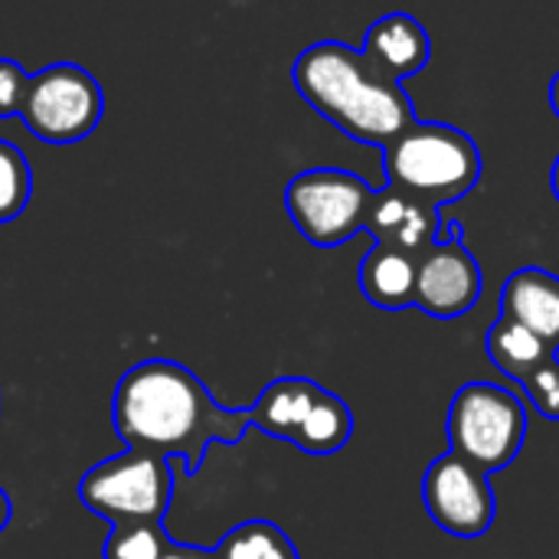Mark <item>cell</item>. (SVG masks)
<instances>
[{"instance_id":"6da1fadb","label":"cell","mask_w":559,"mask_h":559,"mask_svg":"<svg viewBox=\"0 0 559 559\" xmlns=\"http://www.w3.org/2000/svg\"><path fill=\"white\" fill-rule=\"evenodd\" d=\"M111 423L124 449L180 459L197 475L213 442L236 445L252 429L249 409H223L206 383L174 360H141L115 386Z\"/></svg>"},{"instance_id":"7a4b0ae2","label":"cell","mask_w":559,"mask_h":559,"mask_svg":"<svg viewBox=\"0 0 559 559\" xmlns=\"http://www.w3.org/2000/svg\"><path fill=\"white\" fill-rule=\"evenodd\" d=\"M298 95L337 131L360 144L386 147L413 121V95L341 39L311 43L292 66Z\"/></svg>"},{"instance_id":"3957f363","label":"cell","mask_w":559,"mask_h":559,"mask_svg":"<svg viewBox=\"0 0 559 559\" xmlns=\"http://www.w3.org/2000/svg\"><path fill=\"white\" fill-rule=\"evenodd\" d=\"M386 187L403 190L432 206L462 200L481 180V151L455 124L413 121L383 147Z\"/></svg>"},{"instance_id":"277c9868","label":"cell","mask_w":559,"mask_h":559,"mask_svg":"<svg viewBox=\"0 0 559 559\" xmlns=\"http://www.w3.org/2000/svg\"><path fill=\"white\" fill-rule=\"evenodd\" d=\"M252 429L292 442L308 455H334L354 436L350 406L305 377H278L272 380L259 400L249 406Z\"/></svg>"},{"instance_id":"5b68a950","label":"cell","mask_w":559,"mask_h":559,"mask_svg":"<svg viewBox=\"0 0 559 559\" xmlns=\"http://www.w3.org/2000/svg\"><path fill=\"white\" fill-rule=\"evenodd\" d=\"M449 452L491 475L508 468L527 439V409L524 403L495 383H465L445 416Z\"/></svg>"},{"instance_id":"8992f818","label":"cell","mask_w":559,"mask_h":559,"mask_svg":"<svg viewBox=\"0 0 559 559\" xmlns=\"http://www.w3.org/2000/svg\"><path fill=\"white\" fill-rule=\"evenodd\" d=\"M170 498H174L170 459L141 449H124L121 455L92 465L79 481V501L111 527L164 521Z\"/></svg>"},{"instance_id":"52a82bcc","label":"cell","mask_w":559,"mask_h":559,"mask_svg":"<svg viewBox=\"0 0 559 559\" xmlns=\"http://www.w3.org/2000/svg\"><path fill=\"white\" fill-rule=\"evenodd\" d=\"M373 193L377 190L350 170L314 167L292 177L285 187V210L311 246L337 249L364 233Z\"/></svg>"},{"instance_id":"ba28073f","label":"cell","mask_w":559,"mask_h":559,"mask_svg":"<svg viewBox=\"0 0 559 559\" xmlns=\"http://www.w3.org/2000/svg\"><path fill=\"white\" fill-rule=\"evenodd\" d=\"M105 115V92L98 79L75 62H52L29 75L23 102V124L46 144H75L88 138Z\"/></svg>"},{"instance_id":"9c48e42d","label":"cell","mask_w":559,"mask_h":559,"mask_svg":"<svg viewBox=\"0 0 559 559\" xmlns=\"http://www.w3.org/2000/svg\"><path fill=\"white\" fill-rule=\"evenodd\" d=\"M423 508L442 534L478 540L491 531L498 501L485 472L445 452L423 475Z\"/></svg>"},{"instance_id":"30bf717a","label":"cell","mask_w":559,"mask_h":559,"mask_svg":"<svg viewBox=\"0 0 559 559\" xmlns=\"http://www.w3.org/2000/svg\"><path fill=\"white\" fill-rule=\"evenodd\" d=\"M485 288L481 265L462 239V223L442 219L439 242L419 255L416 272V308L439 321H455L468 314Z\"/></svg>"},{"instance_id":"8fae6325","label":"cell","mask_w":559,"mask_h":559,"mask_svg":"<svg viewBox=\"0 0 559 559\" xmlns=\"http://www.w3.org/2000/svg\"><path fill=\"white\" fill-rule=\"evenodd\" d=\"M377 246H390L409 255H426L439 236H442V216L439 206L416 200L403 190L383 187L373 193L370 213H367V226H364Z\"/></svg>"},{"instance_id":"7c38bea8","label":"cell","mask_w":559,"mask_h":559,"mask_svg":"<svg viewBox=\"0 0 559 559\" xmlns=\"http://www.w3.org/2000/svg\"><path fill=\"white\" fill-rule=\"evenodd\" d=\"M360 52L390 79L406 82L432 59V36L413 13H386L370 23Z\"/></svg>"},{"instance_id":"4fadbf2b","label":"cell","mask_w":559,"mask_h":559,"mask_svg":"<svg viewBox=\"0 0 559 559\" xmlns=\"http://www.w3.org/2000/svg\"><path fill=\"white\" fill-rule=\"evenodd\" d=\"M501 314L534 331L559 354V275L527 265L501 288Z\"/></svg>"},{"instance_id":"5bb4252c","label":"cell","mask_w":559,"mask_h":559,"mask_svg":"<svg viewBox=\"0 0 559 559\" xmlns=\"http://www.w3.org/2000/svg\"><path fill=\"white\" fill-rule=\"evenodd\" d=\"M416 255L373 242V249L360 262V292L373 308L403 311L416 305Z\"/></svg>"},{"instance_id":"9a60e30c","label":"cell","mask_w":559,"mask_h":559,"mask_svg":"<svg viewBox=\"0 0 559 559\" xmlns=\"http://www.w3.org/2000/svg\"><path fill=\"white\" fill-rule=\"evenodd\" d=\"M485 347H488L491 364L501 373H508L514 383H524L537 367H544L550 357H557V350L547 341H540L534 331H527L524 324H518L504 314H498V321L491 324Z\"/></svg>"},{"instance_id":"2e32d148","label":"cell","mask_w":559,"mask_h":559,"mask_svg":"<svg viewBox=\"0 0 559 559\" xmlns=\"http://www.w3.org/2000/svg\"><path fill=\"white\" fill-rule=\"evenodd\" d=\"M219 559H301L288 534L272 521L236 524L216 547Z\"/></svg>"},{"instance_id":"e0dca14e","label":"cell","mask_w":559,"mask_h":559,"mask_svg":"<svg viewBox=\"0 0 559 559\" xmlns=\"http://www.w3.org/2000/svg\"><path fill=\"white\" fill-rule=\"evenodd\" d=\"M170 547V537L164 531V521H144V524H115L105 537V559H160Z\"/></svg>"},{"instance_id":"ac0fdd59","label":"cell","mask_w":559,"mask_h":559,"mask_svg":"<svg viewBox=\"0 0 559 559\" xmlns=\"http://www.w3.org/2000/svg\"><path fill=\"white\" fill-rule=\"evenodd\" d=\"M33 193V170L23 151L0 138V223L16 219Z\"/></svg>"},{"instance_id":"d6986e66","label":"cell","mask_w":559,"mask_h":559,"mask_svg":"<svg viewBox=\"0 0 559 559\" xmlns=\"http://www.w3.org/2000/svg\"><path fill=\"white\" fill-rule=\"evenodd\" d=\"M521 386L527 390V400L534 403V409H537L544 419L559 423V354L557 357H550L544 367H537Z\"/></svg>"},{"instance_id":"ffe728a7","label":"cell","mask_w":559,"mask_h":559,"mask_svg":"<svg viewBox=\"0 0 559 559\" xmlns=\"http://www.w3.org/2000/svg\"><path fill=\"white\" fill-rule=\"evenodd\" d=\"M29 75L16 59H0V118L20 115L26 92H29Z\"/></svg>"},{"instance_id":"44dd1931","label":"cell","mask_w":559,"mask_h":559,"mask_svg":"<svg viewBox=\"0 0 559 559\" xmlns=\"http://www.w3.org/2000/svg\"><path fill=\"white\" fill-rule=\"evenodd\" d=\"M160 559H219V554L216 550H203V547H190V544H174L170 540V547L164 550Z\"/></svg>"},{"instance_id":"7402d4cb","label":"cell","mask_w":559,"mask_h":559,"mask_svg":"<svg viewBox=\"0 0 559 559\" xmlns=\"http://www.w3.org/2000/svg\"><path fill=\"white\" fill-rule=\"evenodd\" d=\"M10 518H13V504H10V498H7V491L0 488V534L7 531V524H10Z\"/></svg>"},{"instance_id":"603a6c76","label":"cell","mask_w":559,"mask_h":559,"mask_svg":"<svg viewBox=\"0 0 559 559\" xmlns=\"http://www.w3.org/2000/svg\"><path fill=\"white\" fill-rule=\"evenodd\" d=\"M550 108L559 115V72L554 75V82H550Z\"/></svg>"},{"instance_id":"cb8c5ba5","label":"cell","mask_w":559,"mask_h":559,"mask_svg":"<svg viewBox=\"0 0 559 559\" xmlns=\"http://www.w3.org/2000/svg\"><path fill=\"white\" fill-rule=\"evenodd\" d=\"M550 187H554V197L559 200V157L554 160V170H550Z\"/></svg>"}]
</instances>
